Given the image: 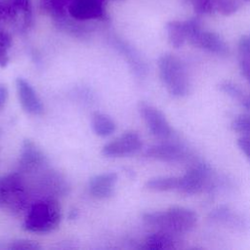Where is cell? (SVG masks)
<instances>
[{
    "mask_svg": "<svg viewBox=\"0 0 250 250\" xmlns=\"http://www.w3.org/2000/svg\"><path fill=\"white\" fill-rule=\"evenodd\" d=\"M111 43L114 46V48L120 54H122L135 77H137L138 79L146 78L148 71V67L146 62L139 53V51L120 38L113 37L111 39Z\"/></svg>",
    "mask_w": 250,
    "mask_h": 250,
    "instance_id": "obj_12",
    "label": "cell"
},
{
    "mask_svg": "<svg viewBox=\"0 0 250 250\" xmlns=\"http://www.w3.org/2000/svg\"><path fill=\"white\" fill-rule=\"evenodd\" d=\"M145 155L163 162L177 163L183 162L188 158V150L179 143L166 140L162 143L149 146L146 149Z\"/></svg>",
    "mask_w": 250,
    "mask_h": 250,
    "instance_id": "obj_9",
    "label": "cell"
},
{
    "mask_svg": "<svg viewBox=\"0 0 250 250\" xmlns=\"http://www.w3.org/2000/svg\"><path fill=\"white\" fill-rule=\"evenodd\" d=\"M240 103L243 107L250 111V95H244V97L240 100Z\"/></svg>",
    "mask_w": 250,
    "mask_h": 250,
    "instance_id": "obj_32",
    "label": "cell"
},
{
    "mask_svg": "<svg viewBox=\"0 0 250 250\" xmlns=\"http://www.w3.org/2000/svg\"><path fill=\"white\" fill-rule=\"evenodd\" d=\"M165 30L168 42L174 48H181L188 40L185 21H170L165 24Z\"/></svg>",
    "mask_w": 250,
    "mask_h": 250,
    "instance_id": "obj_17",
    "label": "cell"
},
{
    "mask_svg": "<svg viewBox=\"0 0 250 250\" xmlns=\"http://www.w3.org/2000/svg\"><path fill=\"white\" fill-rule=\"evenodd\" d=\"M209 218L212 221H216L219 223H224L228 225H233V226H239L240 218H238L232 210H230L228 206H219L212 210L209 214Z\"/></svg>",
    "mask_w": 250,
    "mask_h": 250,
    "instance_id": "obj_19",
    "label": "cell"
},
{
    "mask_svg": "<svg viewBox=\"0 0 250 250\" xmlns=\"http://www.w3.org/2000/svg\"><path fill=\"white\" fill-rule=\"evenodd\" d=\"M16 90L19 102L26 113L40 115L43 112L42 102L28 81L22 77H18L16 79Z\"/></svg>",
    "mask_w": 250,
    "mask_h": 250,
    "instance_id": "obj_13",
    "label": "cell"
},
{
    "mask_svg": "<svg viewBox=\"0 0 250 250\" xmlns=\"http://www.w3.org/2000/svg\"><path fill=\"white\" fill-rule=\"evenodd\" d=\"M67 0H44L45 9L53 16L55 21L65 17V6Z\"/></svg>",
    "mask_w": 250,
    "mask_h": 250,
    "instance_id": "obj_22",
    "label": "cell"
},
{
    "mask_svg": "<svg viewBox=\"0 0 250 250\" xmlns=\"http://www.w3.org/2000/svg\"><path fill=\"white\" fill-rule=\"evenodd\" d=\"M8 248L12 250H38L40 249V246L32 240L18 239L11 242Z\"/></svg>",
    "mask_w": 250,
    "mask_h": 250,
    "instance_id": "obj_27",
    "label": "cell"
},
{
    "mask_svg": "<svg viewBox=\"0 0 250 250\" xmlns=\"http://www.w3.org/2000/svg\"><path fill=\"white\" fill-rule=\"evenodd\" d=\"M160 80L168 93L175 98H183L189 92V80L183 62L173 54H162L157 60Z\"/></svg>",
    "mask_w": 250,
    "mask_h": 250,
    "instance_id": "obj_3",
    "label": "cell"
},
{
    "mask_svg": "<svg viewBox=\"0 0 250 250\" xmlns=\"http://www.w3.org/2000/svg\"><path fill=\"white\" fill-rule=\"evenodd\" d=\"M175 234L156 230L149 234L142 246V249L146 250H170L176 248L177 240Z\"/></svg>",
    "mask_w": 250,
    "mask_h": 250,
    "instance_id": "obj_15",
    "label": "cell"
},
{
    "mask_svg": "<svg viewBox=\"0 0 250 250\" xmlns=\"http://www.w3.org/2000/svg\"><path fill=\"white\" fill-rule=\"evenodd\" d=\"M62 221V209L54 197H43L33 202L24 218L22 229L34 233L55 230Z\"/></svg>",
    "mask_w": 250,
    "mask_h": 250,
    "instance_id": "obj_2",
    "label": "cell"
},
{
    "mask_svg": "<svg viewBox=\"0 0 250 250\" xmlns=\"http://www.w3.org/2000/svg\"><path fill=\"white\" fill-rule=\"evenodd\" d=\"M47 157L43 151L29 139H24L19 159V172L21 174H35L47 165Z\"/></svg>",
    "mask_w": 250,
    "mask_h": 250,
    "instance_id": "obj_8",
    "label": "cell"
},
{
    "mask_svg": "<svg viewBox=\"0 0 250 250\" xmlns=\"http://www.w3.org/2000/svg\"><path fill=\"white\" fill-rule=\"evenodd\" d=\"M144 223L156 230L180 235L190 231L196 225V213L187 207L172 206L165 211L146 212L142 215Z\"/></svg>",
    "mask_w": 250,
    "mask_h": 250,
    "instance_id": "obj_1",
    "label": "cell"
},
{
    "mask_svg": "<svg viewBox=\"0 0 250 250\" xmlns=\"http://www.w3.org/2000/svg\"><path fill=\"white\" fill-rule=\"evenodd\" d=\"M91 124L94 133L102 138L112 135L116 130L115 122L111 119V117L100 111H96L92 114Z\"/></svg>",
    "mask_w": 250,
    "mask_h": 250,
    "instance_id": "obj_16",
    "label": "cell"
},
{
    "mask_svg": "<svg viewBox=\"0 0 250 250\" xmlns=\"http://www.w3.org/2000/svg\"><path fill=\"white\" fill-rule=\"evenodd\" d=\"M186 1H187V2H191V3H192L194 0H186Z\"/></svg>",
    "mask_w": 250,
    "mask_h": 250,
    "instance_id": "obj_33",
    "label": "cell"
},
{
    "mask_svg": "<svg viewBox=\"0 0 250 250\" xmlns=\"http://www.w3.org/2000/svg\"><path fill=\"white\" fill-rule=\"evenodd\" d=\"M240 6L239 0H217V12L223 16L232 15Z\"/></svg>",
    "mask_w": 250,
    "mask_h": 250,
    "instance_id": "obj_26",
    "label": "cell"
},
{
    "mask_svg": "<svg viewBox=\"0 0 250 250\" xmlns=\"http://www.w3.org/2000/svg\"><path fill=\"white\" fill-rule=\"evenodd\" d=\"M212 175V169L208 164L201 161L196 162L183 176L179 177L177 190L187 195L198 194L207 188H211Z\"/></svg>",
    "mask_w": 250,
    "mask_h": 250,
    "instance_id": "obj_5",
    "label": "cell"
},
{
    "mask_svg": "<svg viewBox=\"0 0 250 250\" xmlns=\"http://www.w3.org/2000/svg\"><path fill=\"white\" fill-rule=\"evenodd\" d=\"M8 4L15 17L19 14L22 16L24 26L27 27L31 22L30 0H8Z\"/></svg>",
    "mask_w": 250,
    "mask_h": 250,
    "instance_id": "obj_20",
    "label": "cell"
},
{
    "mask_svg": "<svg viewBox=\"0 0 250 250\" xmlns=\"http://www.w3.org/2000/svg\"><path fill=\"white\" fill-rule=\"evenodd\" d=\"M239 69L244 78L250 83V60L240 58L239 59Z\"/></svg>",
    "mask_w": 250,
    "mask_h": 250,
    "instance_id": "obj_30",
    "label": "cell"
},
{
    "mask_svg": "<svg viewBox=\"0 0 250 250\" xmlns=\"http://www.w3.org/2000/svg\"><path fill=\"white\" fill-rule=\"evenodd\" d=\"M188 40L192 46L218 56H226L229 53L227 43L218 33L204 30L202 27L189 33Z\"/></svg>",
    "mask_w": 250,
    "mask_h": 250,
    "instance_id": "obj_10",
    "label": "cell"
},
{
    "mask_svg": "<svg viewBox=\"0 0 250 250\" xmlns=\"http://www.w3.org/2000/svg\"><path fill=\"white\" fill-rule=\"evenodd\" d=\"M28 198V189L21 172L0 177V209L19 214L27 206Z\"/></svg>",
    "mask_w": 250,
    "mask_h": 250,
    "instance_id": "obj_4",
    "label": "cell"
},
{
    "mask_svg": "<svg viewBox=\"0 0 250 250\" xmlns=\"http://www.w3.org/2000/svg\"><path fill=\"white\" fill-rule=\"evenodd\" d=\"M70 18L85 21L90 20H101L104 18L103 0H70L67 5Z\"/></svg>",
    "mask_w": 250,
    "mask_h": 250,
    "instance_id": "obj_11",
    "label": "cell"
},
{
    "mask_svg": "<svg viewBox=\"0 0 250 250\" xmlns=\"http://www.w3.org/2000/svg\"><path fill=\"white\" fill-rule=\"evenodd\" d=\"M142 146L140 135L135 131H128L105 144L102 148V153L107 157H125L135 154Z\"/></svg>",
    "mask_w": 250,
    "mask_h": 250,
    "instance_id": "obj_7",
    "label": "cell"
},
{
    "mask_svg": "<svg viewBox=\"0 0 250 250\" xmlns=\"http://www.w3.org/2000/svg\"><path fill=\"white\" fill-rule=\"evenodd\" d=\"M9 96L8 88L6 87L5 84H0V110L4 107V105L7 103Z\"/></svg>",
    "mask_w": 250,
    "mask_h": 250,
    "instance_id": "obj_31",
    "label": "cell"
},
{
    "mask_svg": "<svg viewBox=\"0 0 250 250\" xmlns=\"http://www.w3.org/2000/svg\"><path fill=\"white\" fill-rule=\"evenodd\" d=\"M236 144L239 149L245 154V156L250 161V137L242 136L237 140Z\"/></svg>",
    "mask_w": 250,
    "mask_h": 250,
    "instance_id": "obj_29",
    "label": "cell"
},
{
    "mask_svg": "<svg viewBox=\"0 0 250 250\" xmlns=\"http://www.w3.org/2000/svg\"><path fill=\"white\" fill-rule=\"evenodd\" d=\"M194 12L199 15H211L217 11V0H194L192 2Z\"/></svg>",
    "mask_w": 250,
    "mask_h": 250,
    "instance_id": "obj_25",
    "label": "cell"
},
{
    "mask_svg": "<svg viewBox=\"0 0 250 250\" xmlns=\"http://www.w3.org/2000/svg\"><path fill=\"white\" fill-rule=\"evenodd\" d=\"M245 1H248V2H250V0H245Z\"/></svg>",
    "mask_w": 250,
    "mask_h": 250,
    "instance_id": "obj_34",
    "label": "cell"
},
{
    "mask_svg": "<svg viewBox=\"0 0 250 250\" xmlns=\"http://www.w3.org/2000/svg\"><path fill=\"white\" fill-rule=\"evenodd\" d=\"M12 46L11 35L3 29H0V67L4 68L9 63V49Z\"/></svg>",
    "mask_w": 250,
    "mask_h": 250,
    "instance_id": "obj_21",
    "label": "cell"
},
{
    "mask_svg": "<svg viewBox=\"0 0 250 250\" xmlns=\"http://www.w3.org/2000/svg\"><path fill=\"white\" fill-rule=\"evenodd\" d=\"M218 89L225 93L226 95H228L229 97L238 100L240 102V100L244 97V92L242 91V89L236 85L235 83L229 81V80H224L222 82H220L218 84Z\"/></svg>",
    "mask_w": 250,
    "mask_h": 250,
    "instance_id": "obj_24",
    "label": "cell"
},
{
    "mask_svg": "<svg viewBox=\"0 0 250 250\" xmlns=\"http://www.w3.org/2000/svg\"><path fill=\"white\" fill-rule=\"evenodd\" d=\"M237 46L240 58L250 60V34L242 35L238 41Z\"/></svg>",
    "mask_w": 250,
    "mask_h": 250,
    "instance_id": "obj_28",
    "label": "cell"
},
{
    "mask_svg": "<svg viewBox=\"0 0 250 250\" xmlns=\"http://www.w3.org/2000/svg\"><path fill=\"white\" fill-rule=\"evenodd\" d=\"M117 180L118 176L114 172L95 175L89 181V192L99 199L108 198L114 191Z\"/></svg>",
    "mask_w": 250,
    "mask_h": 250,
    "instance_id": "obj_14",
    "label": "cell"
},
{
    "mask_svg": "<svg viewBox=\"0 0 250 250\" xmlns=\"http://www.w3.org/2000/svg\"><path fill=\"white\" fill-rule=\"evenodd\" d=\"M231 129L242 136L250 137V114L237 115L231 122Z\"/></svg>",
    "mask_w": 250,
    "mask_h": 250,
    "instance_id": "obj_23",
    "label": "cell"
},
{
    "mask_svg": "<svg viewBox=\"0 0 250 250\" xmlns=\"http://www.w3.org/2000/svg\"><path fill=\"white\" fill-rule=\"evenodd\" d=\"M179 186V177L159 176L149 179L145 187L151 191H170L177 190Z\"/></svg>",
    "mask_w": 250,
    "mask_h": 250,
    "instance_id": "obj_18",
    "label": "cell"
},
{
    "mask_svg": "<svg viewBox=\"0 0 250 250\" xmlns=\"http://www.w3.org/2000/svg\"><path fill=\"white\" fill-rule=\"evenodd\" d=\"M138 110L152 136L162 141L169 140L173 137V128L160 109L142 101L138 104Z\"/></svg>",
    "mask_w": 250,
    "mask_h": 250,
    "instance_id": "obj_6",
    "label": "cell"
}]
</instances>
